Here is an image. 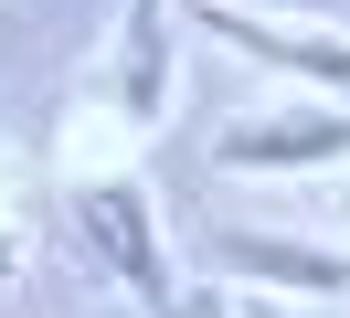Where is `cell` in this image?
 Masks as SVG:
<instances>
[{"instance_id":"cell-1","label":"cell","mask_w":350,"mask_h":318,"mask_svg":"<svg viewBox=\"0 0 350 318\" xmlns=\"http://www.w3.org/2000/svg\"><path fill=\"white\" fill-rule=\"evenodd\" d=\"M75 244H85L138 308L170 318V254H159V223H149V191L138 181H85L75 191Z\"/></svg>"},{"instance_id":"cell-2","label":"cell","mask_w":350,"mask_h":318,"mask_svg":"<svg viewBox=\"0 0 350 318\" xmlns=\"http://www.w3.org/2000/svg\"><path fill=\"white\" fill-rule=\"evenodd\" d=\"M350 106H255L213 138V170H340Z\"/></svg>"},{"instance_id":"cell-3","label":"cell","mask_w":350,"mask_h":318,"mask_svg":"<svg viewBox=\"0 0 350 318\" xmlns=\"http://www.w3.org/2000/svg\"><path fill=\"white\" fill-rule=\"evenodd\" d=\"M191 21H202V32H223L234 53H265V64H286V75L329 85V96H350V42H319V32H276V21L234 11V0H191Z\"/></svg>"},{"instance_id":"cell-4","label":"cell","mask_w":350,"mask_h":318,"mask_svg":"<svg viewBox=\"0 0 350 318\" xmlns=\"http://www.w3.org/2000/svg\"><path fill=\"white\" fill-rule=\"evenodd\" d=\"M117 106H128V127L170 117V0H128V21H117Z\"/></svg>"},{"instance_id":"cell-5","label":"cell","mask_w":350,"mask_h":318,"mask_svg":"<svg viewBox=\"0 0 350 318\" xmlns=\"http://www.w3.org/2000/svg\"><path fill=\"white\" fill-rule=\"evenodd\" d=\"M213 265L223 276H265V287H297V297H340L350 287V254L286 244V233H213Z\"/></svg>"}]
</instances>
